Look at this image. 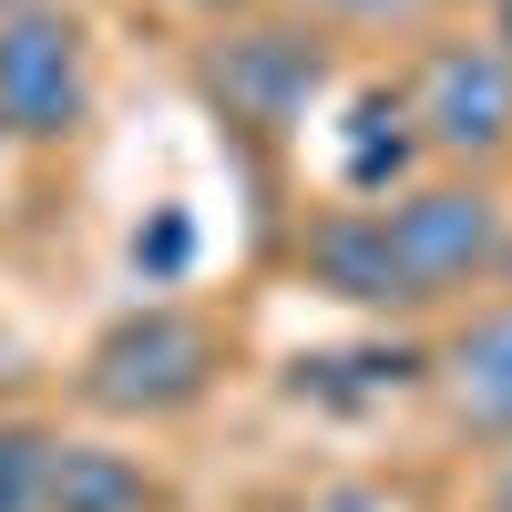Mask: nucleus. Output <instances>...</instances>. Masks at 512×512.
I'll return each mask as SVG.
<instances>
[{
    "instance_id": "nucleus-1",
    "label": "nucleus",
    "mask_w": 512,
    "mask_h": 512,
    "mask_svg": "<svg viewBox=\"0 0 512 512\" xmlns=\"http://www.w3.org/2000/svg\"><path fill=\"white\" fill-rule=\"evenodd\" d=\"M216 369H226L216 318L185 308V297H144V308H123L93 349H82L72 390L103 420H175V410H195L216 390Z\"/></svg>"
},
{
    "instance_id": "nucleus-2",
    "label": "nucleus",
    "mask_w": 512,
    "mask_h": 512,
    "mask_svg": "<svg viewBox=\"0 0 512 512\" xmlns=\"http://www.w3.org/2000/svg\"><path fill=\"white\" fill-rule=\"evenodd\" d=\"M205 93H216V113L226 123H246V134H308V123L328 113V93H338V31H318L308 11H246V21H226L216 41H205Z\"/></svg>"
},
{
    "instance_id": "nucleus-3",
    "label": "nucleus",
    "mask_w": 512,
    "mask_h": 512,
    "mask_svg": "<svg viewBox=\"0 0 512 512\" xmlns=\"http://www.w3.org/2000/svg\"><path fill=\"white\" fill-rule=\"evenodd\" d=\"M400 103H410L420 154H441L451 175H482L512 154V62L482 31H431L400 72Z\"/></svg>"
},
{
    "instance_id": "nucleus-4",
    "label": "nucleus",
    "mask_w": 512,
    "mask_h": 512,
    "mask_svg": "<svg viewBox=\"0 0 512 512\" xmlns=\"http://www.w3.org/2000/svg\"><path fill=\"white\" fill-rule=\"evenodd\" d=\"M379 226H390V256H400V277H410L420 308L492 287L502 236H512L502 195H492L482 175H420V185H400L390 205H379Z\"/></svg>"
},
{
    "instance_id": "nucleus-5",
    "label": "nucleus",
    "mask_w": 512,
    "mask_h": 512,
    "mask_svg": "<svg viewBox=\"0 0 512 512\" xmlns=\"http://www.w3.org/2000/svg\"><path fill=\"white\" fill-rule=\"evenodd\" d=\"M93 113V41L62 0L0 21V134L11 144H72Z\"/></svg>"
},
{
    "instance_id": "nucleus-6",
    "label": "nucleus",
    "mask_w": 512,
    "mask_h": 512,
    "mask_svg": "<svg viewBox=\"0 0 512 512\" xmlns=\"http://www.w3.org/2000/svg\"><path fill=\"white\" fill-rule=\"evenodd\" d=\"M297 277H308L318 297H338V308H379V318H400L420 308L410 277H400V256H390V226H379V205H318L308 226H297Z\"/></svg>"
},
{
    "instance_id": "nucleus-7",
    "label": "nucleus",
    "mask_w": 512,
    "mask_h": 512,
    "mask_svg": "<svg viewBox=\"0 0 512 512\" xmlns=\"http://www.w3.org/2000/svg\"><path fill=\"white\" fill-rule=\"evenodd\" d=\"M431 390H441V410H451V431L512 451V297L451 318V338L431 349Z\"/></svg>"
},
{
    "instance_id": "nucleus-8",
    "label": "nucleus",
    "mask_w": 512,
    "mask_h": 512,
    "mask_svg": "<svg viewBox=\"0 0 512 512\" xmlns=\"http://www.w3.org/2000/svg\"><path fill=\"white\" fill-rule=\"evenodd\" d=\"M400 185H420V134H410L400 82H369V93H349V134H338V195H349V205H390Z\"/></svg>"
},
{
    "instance_id": "nucleus-9",
    "label": "nucleus",
    "mask_w": 512,
    "mask_h": 512,
    "mask_svg": "<svg viewBox=\"0 0 512 512\" xmlns=\"http://www.w3.org/2000/svg\"><path fill=\"white\" fill-rule=\"evenodd\" d=\"M52 512H164V482L144 472L134 451H103V441H62Z\"/></svg>"
},
{
    "instance_id": "nucleus-10",
    "label": "nucleus",
    "mask_w": 512,
    "mask_h": 512,
    "mask_svg": "<svg viewBox=\"0 0 512 512\" xmlns=\"http://www.w3.org/2000/svg\"><path fill=\"white\" fill-rule=\"evenodd\" d=\"M62 431L52 420H0V512H52Z\"/></svg>"
},
{
    "instance_id": "nucleus-11",
    "label": "nucleus",
    "mask_w": 512,
    "mask_h": 512,
    "mask_svg": "<svg viewBox=\"0 0 512 512\" xmlns=\"http://www.w3.org/2000/svg\"><path fill=\"white\" fill-rule=\"evenodd\" d=\"M297 11H308L318 31H410L431 0H297Z\"/></svg>"
},
{
    "instance_id": "nucleus-12",
    "label": "nucleus",
    "mask_w": 512,
    "mask_h": 512,
    "mask_svg": "<svg viewBox=\"0 0 512 512\" xmlns=\"http://www.w3.org/2000/svg\"><path fill=\"white\" fill-rule=\"evenodd\" d=\"M164 11H185V21H205V31H226V21L256 11V0H164Z\"/></svg>"
},
{
    "instance_id": "nucleus-13",
    "label": "nucleus",
    "mask_w": 512,
    "mask_h": 512,
    "mask_svg": "<svg viewBox=\"0 0 512 512\" xmlns=\"http://www.w3.org/2000/svg\"><path fill=\"white\" fill-rule=\"evenodd\" d=\"M482 41H492V52L512 62V0H482Z\"/></svg>"
},
{
    "instance_id": "nucleus-14",
    "label": "nucleus",
    "mask_w": 512,
    "mask_h": 512,
    "mask_svg": "<svg viewBox=\"0 0 512 512\" xmlns=\"http://www.w3.org/2000/svg\"><path fill=\"white\" fill-rule=\"evenodd\" d=\"M482 512H512V451H502V472H492V502Z\"/></svg>"
},
{
    "instance_id": "nucleus-15",
    "label": "nucleus",
    "mask_w": 512,
    "mask_h": 512,
    "mask_svg": "<svg viewBox=\"0 0 512 512\" xmlns=\"http://www.w3.org/2000/svg\"><path fill=\"white\" fill-rule=\"evenodd\" d=\"M492 287H502V297H512V236H502V267H492Z\"/></svg>"
},
{
    "instance_id": "nucleus-16",
    "label": "nucleus",
    "mask_w": 512,
    "mask_h": 512,
    "mask_svg": "<svg viewBox=\"0 0 512 512\" xmlns=\"http://www.w3.org/2000/svg\"><path fill=\"white\" fill-rule=\"evenodd\" d=\"M0 144H11V134H0Z\"/></svg>"
}]
</instances>
